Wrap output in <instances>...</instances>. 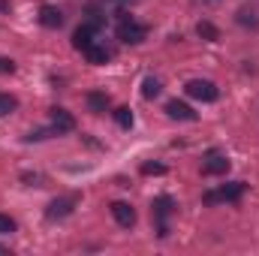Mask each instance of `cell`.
Instances as JSON below:
<instances>
[{
    "instance_id": "7a4b0ae2",
    "label": "cell",
    "mask_w": 259,
    "mask_h": 256,
    "mask_svg": "<svg viewBox=\"0 0 259 256\" xmlns=\"http://www.w3.org/2000/svg\"><path fill=\"white\" fill-rule=\"evenodd\" d=\"M184 94H187V97H193V100H199V103H214V100L220 97L217 84H214V81H208V78H190V81L184 84Z\"/></svg>"
},
{
    "instance_id": "9a60e30c",
    "label": "cell",
    "mask_w": 259,
    "mask_h": 256,
    "mask_svg": "<svg viewBox=\"0 0 259 256\" xmlns=\"http://www.w3.org/2000/svg\"><path fill=\"white\" fill-rule=\"evenodd\" d=\"M84 58H88V64H106V61H109V52H106V49H100V46H97V42H94V46H88V49H84Z\"/></svg>"
},
{
    "instance_id": "30bf717a",
    "label": "cell",
    "mask_w": 259,
    "mask_h": 256,
    "mask_svg": "<svg viewBox=\"0 0 259 256\" xmlns=\"http://www.w3.org/2000/svg\"><path fill=\"white\" fill-rule=\"evenodd\" d=\"M84 100H88V109H91L94 115H103V112H109V106H112L109 94H103V91H91Z\"/></svg>"
},
{
    "instance_id": "3957f363",
    "label": "cell",
    "mask_w": 259,
    "mask_h": 256,
    "mask_svg": "<svg viewBox=\"0 0 259 256\" xmlns=\"http://www.w3.org/2000/svg\"><path fill=\"white\" fill-rule=\"evenodd\" d=\"M244 190H247V184H244V181H232V184H223L220 190L205 193L202 199H205L208 205H214V202H238V199L244 196Z\"/></svg>"
},
{
    "instance_id": "ba28073f",
    "label": "cell",
    "mask_w": 259,
    "mask_h": 256,
    "mask_svg": "<svg viewBox=\"0 0 259 256\" xmlns=\"http://www.w3.org/2000/svg\"><path fill=\"white\" fill-rule=\"evenodd\" d=\"M166 115L175 118V121H196V118H199L193 109H190L187 103H181V100H169V103H166Z\"/></svg>"
},
{
    "instance_id": "ac0fdd59",
    "label": "cell",
    "mask_w": 259,
    "mask_h": 256,
    "mask_svg": "<svg viewBox=\"0 0 259 256\" xmlns=\"http://www.w3.org/2000/svg\"><path fill=\"white\" fill-rule=\"evenodd\" d=\"M115 121H118L121 130H130L133 127V112L130 109H115Z\"/></svg>"
},
{
    "instance_id": "2e32d148",
    "label": "cell",
    "mask_w": 259,
    "mask_h": 256,
    "mask_svg": "<svg viewBox=\"0 0 259 256\" xmlns=\"http://www.w3.org/2000/svg\"><path fill=\"white\" fill-rule=\"evenodd\" d=\"M238 24H244V27H259V15L253 9H238Z\"/></svg>"
},
{
    "instance_id": "ffe728a7",
    "label": "cell",
    "mask_w": 259,
    "mask_h": 256,
    "mask_svg": "<svg viewBox=\"0 0 259 256\" xmlns=\"http://www.w3.org/2000/svg\"><path fill=\"white\" fill-rule=\"evenodd\" d=\"M9 232H15V220L6 217V214H0V235H9Z\"/></svg>"
},
{
    "instance_id": "4fadbf2b",
    "label": "cell",
    "mask_w": 259,
    "mask_h": 256,
    "mask_svg": "<svg viewBox=\"0 0 259 256\" xmlns=\"http://www.w3.org/2000/svg\"><path fill=\"white\" fill-rule=\"evenodd\" d=\"M196 33H199L205 42H217V39H220V30H217L211 21H199V24H196Z\"/></svg>"
},
{
    "instance_id": "6da1fadb",
    "label": "cell",
    "mask_w": 259,
    "mask_h": 256,
    "mask_svg": "<svg viewBox=\"0 0 259 256\" xmlns=\"http://www.w3.org/2000/svg\"><path fill=\"white\" fill-rule=\"evenodd\" d=\"M175 211V202H172V196H157L154 202H151V214H154V220H157V235L160 238H166L169 235V214Z\"/></svg>"
},
{
    "instance_id": "9c48e42d",
    "label": "cell",
    "mask_w": 259,
    "mask_h": 256,
    "mask_svg": "<svg viewBox=\"0 0 259 256\" xmlns=\"http://www.w3.org/2000/svg\"><path fill=\"white\" fill-rule=\"evenodd\" d=\"M39 24L55 30V27H61V24H64V12H61L58 6H42V9H39Z\"/></svg>"
},
{
    "instance_id": "52a82bcc",
    "label": "cell",
    "mask_w": 259,
    "mask_h": 256,
    "mask_svg": "<svg viewBox=\"0 0 259 256\" xmlns=\"http://www.w3.org/2000/svg\"><path fill=\"white\" fill-rule=\"evenodd\" d=\"M112 217H115V223L124 226V229L136 226V211H133V205H127V202H112Z\"/></svg>"
},
{
    "instance_id": "7c38bea8",
    "label": "cell",
    "mask_w": 259,
    "mask_h": 256,
    "mask_svg": "<svg viewBox=\"0 0 259 256\" xmlns=\"http://www.w3.org/2000/svg\"><path fill=\"white\" fill-rule=\"evenodd\" d=\"M72 46H75L78 52H84L88 46H94V27H91V24H81V27L72 33Z\"/></svg>"
},
{
    "instance_id": "7402d4cb",
    "label": "cell",
    "mask_w": 259,
    "mask_h": 256,
    "mask_svg": "<svg viewBox=\"0 0 259 256\" xmlns=\"http://www.w3.org/2000/svg\"><path fill=\"white\" fill-rule=\"evenodd\" d=\"M55 130H33L30 136H27V142H42V139H49Z\"/></svg>"
},
{
    "instance_id": "5bb4252c",
    "label": "cell",
    "mask_w": 259,
    "mask_h": 256,
    "mask_svg": "<svg viewBox=\"0 0 259 256\" xmlns=\"http://www.w3.org/2000/svg\"><path fill=\"white\" fill-rule=\"evenodd\" d=\"M160 91H163V84H160V78H154V75H148V78L142 81V97H145V100H154V97H160Z\"/></svg>"
},
{
    "instance_id": "5b68a950",
    "label": "cell",
    "mask_w": 259,
    "mask_h": 256,
    "mask_svg": "<svg viewBox=\"0 0 259 256\" xmlns=\"http://www.w3.org/2000/svg\"><path fill=\"white\" fill-rule=\"evenodd\" d=\"M78 205V193H69V196H58V199H52L49 202V211H46V217L49 220H64L72 214V208Z\"/></svg>"
},
{
    "instance_id": "8992f818",
    "label": "cell",
    "mask_w": 259,
    "mask_h": 256,
    "mask_svg": "<svg viewBox=\"0 0 259 256\" xmlns=\"http://www.w3.org/2000/svg\"><path fill=\"white\" fill-rule=\"evenodd\" d=\"M49 118H52V130L61 136V133H72L75 130V118L66 112V109H61V106H55L52 112H49Z\"/></svg>"
},
{
    "instance_id": "603a6c76",
    "label": "cell",
    "mask_w": 259,
    "mask_h": 256,
    "mask_svg": "<svg viewBox=\"0 0 259 256\" xmlns=\"http://www.w3.org/2000/svg\"><path fill=\"white\" fill-rule=\"evenodd\" d=\"M15 72V64L9 58H0V75H12Z\"/></svg>"
},
{
    "instance_id": "277c9868",
    "label": "cell",
    "mask_w": 259,
    "mask_h": 256,
    "mask_svg": "<svg viewBox=\"0 0 259 256\" xmlns=\"http://www.w3.org/2000/svg\"><path fill=\"white\" fill-rule=\"evenodd\" d=\"M145 36H148V27L139 24V21H133V18H124V21L118 24V39L127 42V46H139V42H145Z\"/></svg>"
},
{
    "instance_id": "d6986e66",
    "label": "cell",
    "mask_w": 259,
    "mask_h": 256,
    "mask_svg": "<svg viewBox=\"0 0 259 256\" xmlns=\"http://www.w3.org/2000/svg\"><path fill=\"white\" fill-rule=\"evenodd\" d=\"M163 172H166L163 163H145L142 166V175H163Z\"/></svg>"
},
{
    "instance_id": "44dd1931",
    "label": "cell",
    "mask_w": 259,
    "mask_h": 256,
    "mask_svg": "<svg viewBox=\"0 0 259 256\" xmlns=\"http://www.w3.org/2000/svg\"><path fill=\"white\" fill-rule=\"evenodd\" d=\"M21 181H24V184H30V187H42V184H46V178H42V175H30V172H24V175H21Z\"/></svg>"
},
{
    "instance_id": "8fae6325",
    "label": "cell",
    "mask_w": 259,
    "mask_h": 256,
    "mask_svg": "<svg viewBox=\"0 0 259 256\" xmlns=\"http://www.w3.org/2000/svg\"><path fill=\"white\" fill-rule=\"evenodd\" d=\"M229 166H232L229 157H220V154H217V157H211L208 163H202V175H226Z\"/></svg>"
},
{
    "instance_id": "e0dca14e",
    "label": "cell",
    "mask_w": 259,
    "mask_h": 256,
    "mask_svg": "<svg viewBox=\"0 0 259 256\" xmlns=\"http://www.w3.org/2000/svg\"><path fill=\"white\" fill-rule=\"evenodd\" d=\"M15 109H18L15 97H9V94H0V118H3V115H12Z\"/></svg>"
}]
</instances>
